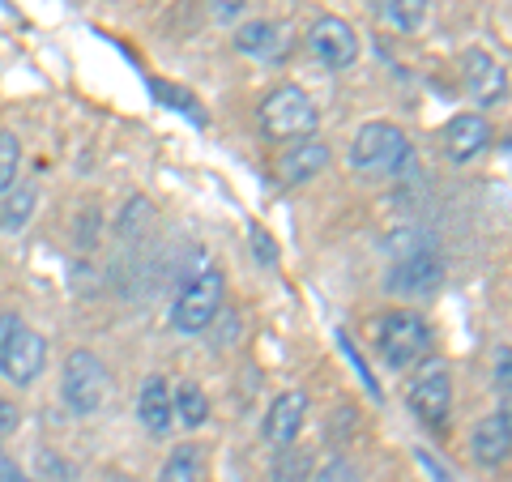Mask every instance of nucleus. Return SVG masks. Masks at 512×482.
Returning <instances> with one entry per match:
<instances>
[{"label": "nucleus", "instance_id": "obj_1", "mask_svg": "<svg viewBox=\"0 0 512 482\" xmlns=\"http://www.w3.org/2000/svg\"><path fill=\"white\" fill-rule=\"evenodd\" d=\"M410 158V141L397 124H384V120H367L355 141H350V167L367 180H384V175H397Z\"/></svg>", "mask_w": 512, "mask_h": 482}, {"label": "nucleus", "instance_id": "obj_2", "mask_svg": "<svg viewBox=\"0 0 512 482\" xmlns=\"http://www.w3.org/2000/svg\"><path fill=\"white\" fill-rule=\"evenodd\" d=\"M320 124V111L312 103V94L303 86H278L265 94L261 103V133L269 141H299V137H312Z\"/></svg>", "mask_w": 512, "mask_h": 482}, {"label": "nucleus", "instance_id": "obj_3", "mask_svg": "<svg viewBox=\"0 0 512 482\" xmlns=\"http://www.w3.org/2000/svg\"><path fill=\"white\" fill-rule=\"evenodd\" d=\"M222 295H227V282H222L218 269H201L175 291V303H171V325L180 333H201L210 329L218 312H222Z\"/></svg>", "mask_w": 512, "mask_h": 482}, {"label": "nucleus", "instance_id": "obj_4", "mask_svg": "<svg viewBox=\"0 0 512 482\" xmlns=\"http://www.w3.org/2000/svg\"><path fill=\"white\" fill-rule=\"evenodd\" d=\"M107 367L94 350H69L60 372V397L73 414H94L107 401Z\"/></svg>", "mask_w": 512, "mask_h": 482}, {"label": "nucleus", "instance_id": "obj_5", "mask_svg": "<svg viewBox=\"0 0 512 482\" xmlns=\"http://www.w3.org/2000/svg\"><path fill=\"white\" fill-rule=\"evenodd\" d=\"M376 346H380V359L389 367H410L427 355L431 329L419 312H384L380 325H376Z\"/></svg>", "mask_w": 512, "mask_h": 482}, {"label": "nucleus", "instance_id": "obj_6", "mask_svg": "<svg viewBox=\"0 0 512 482\" xmlns=\"http://www.w3.org/2000/svg\"><path fill=\"white\" fill-rule=\"evenodd\" d=\"M410 410L414 419L427 423V427H440L448 419V410H453V372H448V363H427L419 376L410 380Z\"/></svg>", "mask_w": 512, "mask_h": 482}, {"label": "nucleus", "instance_id": "obj_7", "mask_svg": "<svg viewBox=\"0 0 512 482\" xmlns=\"http://www.w3.org/2000/svg\"><path fill=\"white\" fill-rule=\"evenodd\" d=\"M308 47H312V56L325 64V69H350V64L359 60V35H355V26H350L346 18H333V13H325V18L312 22Z\"/></svg>", "mask_w": 512, "mask_h": 482}, {"label": "nucleus", "instance_id": "obj_8", "mask_svg": "<svg viewBox=\"0 0 512 482\" xmlns=\"http://www.w3.org/2000/svg\"><path fill=\"white\" fill-rule=\"evenodd\" d=\"M43 367H47V337L35 329L22 325L5 346H0V372H5V380H13V384H35Z\"/></svg>", "mask_w": 512, "mask_h": 482}, {"label": "nucleus", "instance_id": "obj_9", "mask_svg": "<svg viewBox=\"0 0 512 482\" xmlns=\"http://www.w3.org/2000/svg\"><path fill=\"white\" fill-rule=\"evenodd\" d=\"M440 282H444V265L431 252H414V256H406V261H397L389 269V282L384 286L402 299H423L431 291H440Z\"/></svg>", "mask_w": 512, "mask_h": 482}, {"label": "nucleus", "instance_id": "obj_10", "mask_svg": "<svg viewBox=\"0 0 512 482\" xmlns=\"http://www.w3.org/2000/svg\"><path fill=\"white\" fill-rule=\"evenodd\" d=\"M303 419H308V393H303V389H286V393L274 397V406H269L261 431H265V440L274 448H286V444L299 440Z\"/></svg>", "mask_w": 512, "mask_h": 482}, {"label": "nucleus", "instance_id": "obj_11", "mask_svg": "<svg viewBox=\"0 0 512 482\" xmlns=\"http://www.w3.org/2000/svg\"><path fill=\"white\" fill-rule=\"evenodd\" d=\"M329 167V141H320V137H299V141H291V146L282 150V158H278V180L282 184H308V180H316L320 171Z\"/></svg>", "mask_w": 512, "mask_h": 482}, {"label": "nucleus", "instance_id": "obj_12", "mask_svg": "<svg viewBox=\"0 0 512 482\" xmlns=\"http://www.w3.org/2000/svg\"><path fill=\"white\" fill-rule=\"evenodd\" d=\"M491 146V124L478 116V111H461L444 124V150L453 163H470Z\"/></svg>", "mask_w": 512, "mask_h": 482}, {"label": "nucleus", "instance_id": "obj_13", "mask_svg": "<svg viewBox=\"0 0 512 482\" xmlns=\"http://www.w3.org/2000/svg\"><path fill=\"white\" fill-rule=\"evenodd\" d=\"M466 86L483 107H495V103H504V94H508V73H504L500 60L483 52V47H470L466 52Z\"/></svg>", "mask_w": 512, "mask_h": 482}, {"label": "nucleus", "instance_id": "obj_14", "mask_svg": "<svg viewBox=\"0 0 512 482\" xmlns=\"http://www.w3.org/2000/svg\"><path fill=\"white\" fill-rule=\"evenodd\" d=\"M470 448H474V461L487 465V470H495V465L508 461V448H512V419H508V406L495 410L491 419H483L474 427L470 436Z\"/></svg>", "mask_w": 512, "mask_h": 482}, {"label": "nucleus", "instance_id": "obj_15", "mask_svg": "<svg viewBox=\"0 0 512 482\" xmlns=\"http://www.w3.org/2000/svg\"><path fill=\"white\" fill-rule=\"evenodd\" d=\"M137 414H141V427H146L150 436H167V431L175 427L167 376H146V384H141V397H137Z\"/></svg>", "mask_w": 512, "mask_h": 482}, {"label": "nucleus", "instance_id": "obj_16", "mask_svg": "<svg viewBox=\"0 0 512 482\" xmlns=\"http://www.w3.org/2000/svg\"><path fill=\"white\" fill-rule=\"evenodd\" d=\"M286 35H291V30L278 22H248L235 30V47L256 60H278V56H286Z\"/></svg>", "mask_w": 512, "mask_h": 482}, {"label": "nucleus", "instance_id": "obj_17", "mask_svg": "<svg viewBox=\"0 0 512 482\" xmlns=\"http://www.w3.org/2000/svg\"><path fill=\"white\" fill-rule=\"evenodd\" d=\"M171 414H175V423L188 427V431L210 419V397H205V389L197 380H184L180 389L171 393Z\"/></svg>", "mask_w": 512, "mask_h": 482}, {"label": "nucleus", "instance_id": "obj_18", "mask_svg": "<svg viewBox=\"0 0 512 482\" xmlns=\"http://www.w3.org/2000/svg\"><path fill=\"white\" fill-rule=\"evenodd\" d=\"M316 470V457L312 448H299V444H286L278 448L274 465H269V482H308Z\"/></svg>", "mask_w": 512, "mask_h": 482}, {"label": "nucleus", "instance_id": "obj_19", "mask_svg": "<svg viewBox=\"0 0 512 482\" xmlns=\"http://www.w3.org/2000/svg\"><path fill=\"white\" fill-rule=\"evenodd\" d=\"M431 13V0H380V18L397 30H423Z\"/></svg>", "mask_w": 512, "mask_h": 482}, {"label": "nucleus", "instance_id": "obj_20", "mask_svg": "<svg viewBox=\"0 0 512 482\" xmlns=\"http://www.w3.org/2000/svg\"><path fill=\"white\" fill-rule=\"evenodd\" d=\"M158 482H201V448L197 444H180L163 461V474H158Z\"/></svg>", "mask_w": 512, "mask_h": 482}, {"label": "nucleus", "instance_id": "obj_21", "mask_svg": "<svg viewBox=\"0 0 512 482\" xmlns=\"http://www.w3.org/2000/svg\"><path fill=\"white\" fill-rule=\"evenodd\" d=\"M18 167H22V146L13 133H0V197L18 184Z\"/></svg>", "mask_w": 512, "mask_h": 482}, {"label": "nucleus", "instance_id": "obj_22", "mask_svg": "<svg viewBox=\"0 0 512 482\" xmlns=\"http://www.w3.org/2000/svg\"><path fill=\"white\" fill-rule=\"evenodd\" d=\"M30 205H35V188H22L18 197H9L5 201V214H0V222L13 231V227H22V222L30 218Z\"/></svg>", "mask_w": 512, "mask_h": 482}, {"label": "nucleus", "instance_id": "obj_23", "mask_svg": "<svg viewBox=\"0 0 512 482\" xmlns=\"http://www.w3.org/2000/svg\"><path fill=\"white\" fill-rule=\"evenodd\" d=\"M308 482H359V470L346 457H333V461L320 465V470H312Z\"/></svg>", "mask_w": 512, "mask_h": 482}, {"label": "nucleus", "instance_id": "obj_24", "mask_svg": "<svg viewBox=\"0 0 512 482\" xmlns=\"http://www.w3.org/2000/svg\"><path fill=\"white\" fill-rule=\"evenodd\" d=\"M150 90H154V94H163V99H167V103H171L175 111H192V116L201 120V111H197V99H192V94H180L175 86H163V82H154Z\"/></svg>", "mask_w": 512, "mask_h": 482}, {"label": "nucleus", "instance_id": "obj_25", "mask_svg": "<svg viewBox=\"0 0 512 482\" xmlns=\"http://www.w3.org/2000/svg\"><path fill=\"white\" fill-rule=\"evenodd\" d=\"M18 423H22V410L13 406L9 397H0V436H9V431H18Z\"/></svg>", "mask_w": 512, "mask_h": 482}, {"label": "nucleus", "instance_id": "obj_26", "mask_svg": "<svg viewBox=\"0 0 512 482\" xmlns=\"http://www.w3.org/2000/svg\"><path fill=\"white\" fill-rule=\"evenodd\" d=\"M39 470L43 478H52V474H64V478H73V465H64L56 453H39Z\"/></svg>", "mask_w": 512, "mask_h": 482}, {"label": "nucleus", "instance_id": "obj_27", "mask_svg": "<svg viewBox=\"0 0 512 482\" xmlns=\"http://www.w3.org/2000/svg\"><path fill=\"white\" fill-rule=\"evenodd\" d=\"M210 5H214V13H218L222 22H231V18H239V13H244L248 0H210Z\"/></svg>", "mask_w": 512, "mask_h": 482}, {"label": "nucleus", "instance_id": "obj_28", "mask_svg": "<svg viewBox=\"0 0 512 482\" xmlns=\"http://www.w3.org/2000/svg\"><path fill=\"white\" fill-rule=\"evenodd\" d=\"M0 482H30V478L18 470V465L9 461V453H5V448H0Z\"/></svg>", "mask_w": 512, "mask_h": 482}, {"label": "nucleus", "instance_id": "obj_29", "mask_svg": "<svg viewBox=\"0 0 512 482\" xmlns=\"http://www.w3.org/2000/svg\"><path fill=\"white\" fill-rule=\"evenodd\" d=\"M18 329H22V316L18 312H0V346H5Z\"/></svg>", "mask_w": 512, "mask_h": 482}, {"label": "nucleus", "instance_id": "obj_30", "mask_svg": "<svg viewBox=\"0 0 512 482\" xmlns=\"http://www.w3.org/2000/svg\"><path fill=\"white\" fill-rule=\"evenodd\" d=\"M252 244H261V256H265L269 265H274V248H269V235H265V231H252Z\"/></svg>", "mask_w": 512, "mask_h": 482}, {"label": "nucleus", "instance_id": "obj_31", "mask_svg": "<svg viewBox=\"0 0 512 482\" xmlns=\"http://www.w3.org/2000/svg\"><path fill=\"white\" fill-rule=\"evenodd\" d=\"M495 376H500V389L508 393V350H500V372H495Z\"/></svg>", "mask_w": 512, "mask_h": 482}]
</instances>
